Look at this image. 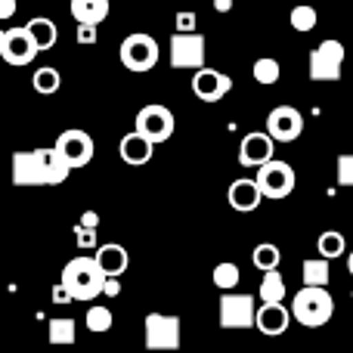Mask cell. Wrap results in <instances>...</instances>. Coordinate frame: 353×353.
<instances>
[{"mask_svg": "<svg viewBox=\"0 0 353 353\" xmlns=\"http://www.w3.org/2000/svg\"><path fill=\"white\" fill-rule=\"evenodd\" d=\"M59 285L68 292L72 301H97L103 294L105 276L97 267L93 257H72V261L62 267V279Z\"/></svg>", "mask_w": 353, "mask_h": 353, "instance_id": "obj_2", "label": "cell"}, {"mask_svg": "<svg viewBox=\"0 0 353 353\" xmlns=\"http://www.w3.org/2000/svg\"><path fill=\"white\" fill-rule=\"evenodd\" d=\"M78 226H84V230H97V226H99V214L97 211H84V214H81V223Z\"/></svg>", "mask_w": 353, "mask_h": 353, "instance_id": "obj_36", "label": "cell"}, {"mask_svg": "<svg viewBox=\"0 0 353 353\" xmlns=\"http://www.w3.org/2000/svg\"><path fill=\"white\" fill-rule=\"evenodd\" d=\"M118 56H121V65L130 68V72L143 74V72H152L155 65H159V43H155L152 34H146V31H134V34H128L121 41V50H118Z\"/></svg>", "mask_w": 353, "mask_h": 353, "instance_id": "obj_5", "label": "cell"}, {"mask_svg": "<svg viewBox=\"0 0 353 353\" xmlns=\"http://www.w3.org/2000/svg\"><path fill=\"white\" fill-rule=\"evenodd\" d=\"M292 316L307 329H319L335 316V298L325 288H301L292 301Z\"/></svg>", "mask_w": 353, "mask_h": 353, "instance_id": "obj_3", "label": "cell"}, {"mask_svg": "<svg viewBox=\"0 0 353 353\" xmlns=\"http://www.w3.org/2000/svg\"><path fill=\"white\" fill-rule=\"evenodd\" d=\"M257 294H261L263 304H282V298H285V279H282L279 270H273V273H263Z\"/></svg>", "mask_w": 353, "mask_h": 353, "instance_id": "obj_24", "label": "cell"}, {"mask_svg": "<svg viewBox=\"0 0 353 353\" xmlns=\"http://www.w3.org/2000/svg\"><path fill=\"white\" fill-rule=\"evenodd\" d=\"M288 19H292V28H294V31H301V34L313 31V28H316V22H319V19H316V10H313V6H304V3L294 6L292 16H288Z\"/></svg>", "mask_w": 353, "mask_h": 353, "instance_id": "obj_31", "label": "cell"}, {"mask_svg": "<svg viewBox=\"0 0 353 353\" xmlns=\"http://www.w3.org/2000/svg\"><path fill=\"white\" fill-rule=\"evenodd\" d=\"M74 239H78V248H97V230H84V226H74Z\"/></svg>", "mask_w": 353, "mask_h": 353, "instance_id": "obj_34", "label": "cell"}, {"mask_svg": "<svg viewBox=\"0 0 353 353\" xmlns=\"http://www.w3.org/2000/svg\"><path fill=\"white\" fill-rule=\"evenodd\" d=\"M25 31H28V37L34 41L37 53H41V50H53V47H56V41H59V28H56V22H53V19H47V16H34V19H28Z\"/></svg>", "mask_w": 353, "mask_h": 353, "instance_id": "obj_20", "label": "cell"}, {"mask_svg": "<svg viewBox=\"0 0 353 353\" xmlns=\"http://www.w3.org/2000/svg\"><path fill=\"white\" fill-rule=\"evenodd\" d=\"M93 261H97V267L103 270L105 279H121L128 263H130V257H128V248H124V245L109 242V245H99Z\"/></svg>", "mask_w": 353, "mask_h": 353, "instance_id": "obj_18", "label": "cell"}, {"mask_svg": "<svg viewBox=\"0 0 353 353\" xmlns=\"http://www.w3.org/2000/svg\"><path fill=\"white\" fill-rule=\"evenodd\" d=\"M257 189H261L263 199H288L294 189V183H298V176H294V168L288 165V161H267L263 168H257Z\"/></svg>", "mask_w": 353, "mask_h": 353, "instance_id": "obj_7", "label": "cell"}, {"mask_svg": "<svg viewBox=\"0 0 353 353\" xmlns=\"http://www.w3.org/2000/svg\"><path fill=\"white\" fill-rule=\"evenodd\" d=\"M53 304H72V298H68V292L62 285H53Z\"/></svg>", "mask_w": 353, "mask_h": 353, "instance_id": "obj_39", "label": "cell"}, {"mask_svg": "<svg viewBox=\"0 0 353 353\" xmlns=\"http://www.w3.org/2000/svg\"><path fill=\"white\" fill-rule=\"evenodd\" d=\"M171 65L174 68H205V37L195 34H174L171 37Z\"/></svg>", "mask_w": 353, "mask_h": 353, "instance_id": "obj_12", "label": "cell"}, {"mask_svg": "<svg viewBox=\"0 0 353 353\" xmlns=\"http://www.w3.org/2000/svg\"><path fill=\"white\" fill-rule=\"evenodd\" d=\"M254 298L251 294L226 292L220 298V329H251L254 325Z\"/></svg>", "mask_w": 353, "mask_h": 353, "instance_id": "obj_9", "label": "cell"}, {"mask_svg": "<svg viewBox=\"0 0 353 353\" xmlns=\"http://www.w3.org/2000/svg\"><path fill=\"white\" fill-rule=\"evenodd\" d=\"M74 338H78V325H74V319L56 316V319L47 323V341L53 344V347H68V344H74Z\"/></svg>", "mask_w": 353, "mask_h": 353, "instance_id": "obj_22", "label": "cell"}, {"mask_svg": "<svg viewBox=\"0 0 353 353\" xmlns=\"http://www.w3.org/2000/svg\"><path fill=\"white\" fill-rule=\"evenodd\" d=\"M251 263H254L257 270H263V273H273V270H279V263H282V251L276 248L273 242H261L254 251H251Z\"/></svg>", "mask_w": 353, "mask_h": 353, "instance_id": "obj_25", "label": "cell"}, {"mask_svg": "<svg viewBox=\"0 0 353 353\" xmlns=\"http://www.w3.org/2000/svg\"><path fill=\"white\" fill-rule=\"evenodd\" d=\"M301 276H304V288H325V285H329V279H332L329 261H323V257L304 261V270H301Z\"/></svg>", "mask_w": 353, "mask_h": 353, "instance_id": "obj_23", "label": "cell"}, {"mask_svg": "<svg viewBox=\"0 0 353 353\" xmlns=\"http://www.w3.org/2000/svg\"><path fill=\"white\" fill-rule=\"evenodd\" d=\"M37 56L34 41L28 37L25 25H16V28L6 31V43H3V62L10 65H31Z\"/></svg>", "mask_w": 353, "mask_h": 353, "instance_id": "obj_15", "label": "cell"}, {"mask_svg": "<svg viewBox=\"0 0 353 353\" xmlns=\"http://www.w3.org/2000/svg\"><path fill=\"white\" fill-rule=\"evenodd\" d=\"M338 186H353V155L344 152L338 155Z\"/></svg>", "mask_w": 353, "mask_h": 353, "instance_id": "obj_32", "label": "cell"}, {"mask_svg": "<svg viewBox=\"0 0 353 353\" xmlns=\"http://www.w3.org/2000/svg\"><path fill=\"white\" fill-rule=\"evenodd\" d=\"M72 16L78 25H93L97 28L109 16V0H72Z\"/></svg>", "mask_w": 353, "mask_h": 353, "instance_id": "obj_21", "label": "cell"}, {"mask_svg": "<svg viewBox=\"0 0 353 353\" xmlns=\"http://www.w3.org/2000/svg\"><path fill=\"white\" fill-rule=\"evenodd\" d=\"M254 325L267 338L285 335L288 325H292V310H285V304H261L254 313Z\"/></svg>", "mask_w": 353, "mask_h": 353, "instance_id": "obj_16", "label": "cell"}, {"mask_svg": "<svg viewBox=\"0 0 353 353\" xmlns=\"http://www.w3.org/2000/svg\"><path fill=\"white\" fill-rule=\"evenodd\" d=\"M230 90H232V78L217 72V68H199L192 74V93L201 103H220Z\"/></svg>", "mask_w": 353, "mask_h": 353, "instance_id": "obj_13", "label": "cell"}, {"mask_svg": "<svg viewBox=\"0 0 353 353\" xmlns=\"http://www.w3.org/2000/svg\"><path fill=\"white\" fill-rule=\"evenodd\" d=\"M31 87H34V93H41V97H53V93L62 87V74L56 72V68L43 65V68H37V72H34Z\"/></svg>", "mask_w": 353, "mask_h": 353, "instance_id": "obj_27", "label": "cell"}, {"mask_svg": "<svg viewBox=\"0 0 353 353\" xmlns=\"http://www.w3.org/2000/svg\"><path fill=\"white\" fill-rule=\"evenodd\" d=\"M12 186H59L68 180L72 168L62 161V155L50 149H28V152H12L10 161Z\"/></svg>", "mask_w": 353, "mask_h": 353, "instance_id": "obj_1", "label": "cell"}, {"mask_svg": "<svg viewBox=\"0 0 353 353\" xmlns=\"http://www.w3.org/2000/svg\"><path fill=\"white\" fill-rule=\"evenodd\" d=\"M226 201H230L232 211H242V214H251L261 208L263 195L261 189H257L254 180H248V176H239V180L230 183V189H226Z\"/></svg>", "mask_w": 353, "mask_h": 353, "instance_id": "obj_17", "label": "cell"}, {"mask_svg": "<svg viewBox=\"0 0 353 353\" xmlns=\"http://www.w3.org/2000/svg\"><path fill=\"white\" fill-rule=\"evenodd\" d=\"M0 72H3V56H0Z\"/></svg>", "mask_w": 353, "mask_h": 353, "instance_id": "obj_43", "label": "cell"}, {"mask_svg": "<svg viewBox=\"0 0 353 353\" xmlns=\"http://www.w3.org/2000/svg\"><path fill=\"white\" fill-rule=\"evenodd\" d=\"M3 43H6V31L0 28V56H3Z\"/></svg>", "mask_w": 353, "mask_h": 353, "instance_id": "obj_41", "label": "cell"}, {"mask_svg": "<svg viewBox=\"0 0 353 353\" xmlns=\"http://www.w3.org/2000/svg\"><path fill=\"white\" fill-rule=\"evenodd\" d=\"M239 279H242V273H239L236 263L223 261V263H217V267H214V285H217L223 294L232 292V288L239 285Z\"/></svg>", "mask_w": 353, "mask_h": 353, "instance_id": "obj_30", "label": "cell"}, {"mask_svg": "<svg viewBox=\"0 0 353 353\" xmlns=\"http://www.w3.org/2000/svg\"><path fill=\"white\" fill-rule=\"evenodd\" d=\"M174 112L168 109V105L161 103H149L143 105L140 112H137V121H134V134H140L143 140H149L155 146V143H165L174 137Z\"/></svg>", "mask_w": 353, "mask_h": 353, "instance_id": "obj_6", "label": "cell"}, {"mask_svg": "<svg viewBox=\"0 0 353 353\" xmlns=\"http://www.w3.org/2000/svg\"><path fill=\"white\" fill-rule=\"evenodd\" d=\"M316 248H319V254H323V261H335V257H341L344 248H347V242H344V232L325 230L323 236H319Z\"/></svg>", "mask_w": 353, "mask_h": 353, "instance_id": "obj_28", "label": "cell"}, {"mask_svg": "<svg viewBox=\"0 0 353 353\" xmlns=\"http://www.w3.org/2000/svg\"><path fill=\"white\" fill-rule=\"evenodd\" d=\"M103 294H105V298H118V294H121V282H118V279H105Z\"/></svg>", "mask_w": 353, "mask_h": 353, "instance_id": "obj_37", "label": "cell"}, {"mask_svg": "<svg viewBox=\"0 0 353 353\" xmlns=\"http://www.w3.org/2000/svg\"><path fill=\"white\" fill-rule=\"evenodd\" d=\"M214 10H217V12H230L232 10V0H214Z\"/></svg>", "mask_w": 353, "mask_h": 353, "instance_id": "obj_40", "label": "cell"}, {"mask_svg": "<svg viewBox=\"0 0 353 353\" xmlns=\"http://www.w3.org/2000/svg\"><path fill=\"white\" fill-rule=\"evenodd\" d=\"M304 134V115L294 105H276L267 115V137L273 143H294Z\"/></svg>", "mask_w": 353, "mask_h": 353, "instance_id": "obj_10", "label": "cell"}, {"mask_svg": "<svg viewBox=\"0 0 353 353\" xmlns=\"http://www.w3.org/2000/svg\"><path fill=\"white\" fill-rule=\"evenodd\" d=\"M347 270H350V276H353V251L347 254Z\"/></svg>", "mask_w": 353, "mask_h": 353, "instance_id": "obj_42", "label": "cell"}, {"mask_svg": "<svg viewBox=\"0 0 353 353\" xmlns=\"http://www.w3.org/2000/svg\"><path fill=\"white\" fill-rule=\"evenodd\" d=\"M273 152H276V143L270 140L263 130H251V134H245L242 143H239V165L263 168L267 161H273Z\"/></svg>", "mask_w": 353, "mask_h": 353, "instance_id": "obj_14", "label": "cell"}, {"mask_svg": "<svg viewBox=\"0 0 353 353\" xmlns=\"http://www.w3.org/2000/svg\"><path fill=\"white\" fill-rule=\"evenodd\" d=\"M78 43H97V28L93 25H78Z\"/></svg>", "mask_w": 353, "mask_h": 353, "instance_id": "obj_35", "label": "cell"}, {"mask_svg": "<svg viewBox=\"0 0 353 353\" xmlns=\"http://www.w3.org/2000/svg\"><path fill=\"white\" fill-rule=\"evenodd\" d=\"M56 152L62 155V161H65L68 168H84L93 161V152H97V146H93V137L87 134V130L81 128H68L62 130L59 137H56Z\"/></svg>", "mask_w": 353, "mask_h": 353, "instance_id": "obj_8", "label": "cell"}, {"mask_svg": "<svg viewBox=\"0 0 353 353\" xmlns=\"http://www.w3.org/2000/svg\"><path fill=\"white\" fill-rule=\"evenodd\" d=\"M251 74H254L257 84L273 87L276 81L282 78V65L273 59V56H261V59H254V68H251Z\"/></svg>", "mask_w": 353, "mask_h": 353, "instance_id": "obj_26", "label": "cell"}, {"mask_svg": "<svg viewBox=\"0 0 353 353\" xmlns=\"http://www.w3.org/2000/svg\"><path fill=\"white\" fill-rule=\"evenodd\" d=\"M84 323H87V329H90L93 335H103V332H109V329H112V323H115V316H112V310H109V307H103V304H93L90 310H87Z\"/></svg>", "mask_w": 353, "mask_h": 353, "instance_id": "obj_29", "label": "cell"}, {"mask_svg": "<svg viewBox=\"0 0 353 353\" xmlns=\"http://www.w3.org/2000/svg\"><path fill=\"white\" fill-rule=\"evenodd\" d=\"M146 347L149 350H176L180 347V319L165 313L146 316Z\"/></svg>", "mask_w": 353, "mask_h": 353, "instance_id": "obj_11", "label": "cell"}, {"mask_svg": "<svg viewBox=\"0 0 353 353\" xmlns=\"http://www.w3.org/2000/svg\"><path fill=\"white\" fill-rule=\"evenodd\" d=\"M16 16V0H0V19Z\"/></svg>", "mask_w": 353, "mask_h": 353, "instance_id": "obj_38", "label": "cell"}, {"mask_svg": "<svg viewBox=\"0 0 353 353\" xmlns=\"http://www.w3.org/2000/svg\"><path fill=\"white\" fill-rule=\"evenodd\" d=\"M152 152H155L152 143L143 140V137L134 134V130H130V134H124L121 143H118V155H121V161H124V165H134V168L152 161Z\"/></svg>", "mask_w": 353, "mask_h": 353, "instance_id": "obj_19", "label": "cell"}, {"mask_svg": "<svg viewBox=\"0 0 353 353\" xmlns=\"http://www.w3.org/2000/svg\"><path fill=\"white\" fill-rule=\"evenodd\" d=\"M195 22H199V16L195 12H176V34H195Z\"/></svg>", "mask_w": 353, "mask_h": 353, "instance_id": "obj_33", "label": "cell"}, {"mask_svg": "<svg viewBox=\"0 0 353 353\" xmlns=\"http://www.w3.org/2000/svg\"><path fill=\"white\" fill-rule=\"evenodd\" d=\"M344 50L341 41H323L310 50V62H307V74L316 84H325V81H341V68H344Z\"/></svg>", "mask_w": 353, "mask_h": 353, "instance_id": "obj_4", "label": "cell"}]
</instances>
